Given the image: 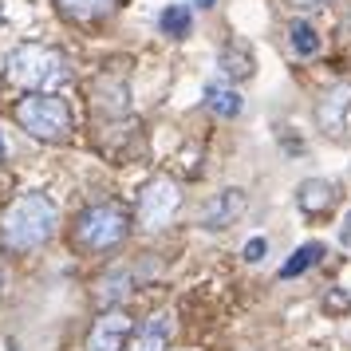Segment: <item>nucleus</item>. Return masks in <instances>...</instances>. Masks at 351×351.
Returning <instances> with one entry per match:
<instances>
[{
  "label": "nucleus",
  "mask_w": 351,
  "mask_h": 351,
  "mask_svg": "<svg viewBox=\"0 0 351 351\" xmlns=\"http://www.w3.org/2000/svg\"><path fill=\"white\" fill-rule=\"evenodd\" d=\"M60 225V209L48 193H20L0 213V245L8 253H32L48 245Z\"/></svg>",
  "instance_id": "1"
},
{
  "label": "nucleus",
  "mask_w": 351,
  "mask_h": 351,
  "mask_svg": "<svg viewBox=\"0 0 351 351\" xmlns=\"http://www.w3.org/2000/svg\"><path fill=\"white\" fill-rule=\"evenodd\" d=\"M4 75L24 91H51L67 80V60L48 44H20L4 60Z\"/></svg>",
  "instance_id": "2"
},
{
  "label": "nucleus",
  "mask_w": 351,
  "mask_h": 351,
  "mask_svg": "<svg viewBox=\"0 0 351 351\" xmlns=\"http://www.w3.org/2000/svg\"><path fill=\"white\" fill-rule=\"evenodd\" d=\"M16 123L32 138L60 143V138H67V130H71V111H67L64 99L51 95V91H28L16 103Z\"/></svg>",
  "instance_id": "3"
},
{
  "label": "nucleus",
  "mask_w": 351,
  "mask_h": 351,
  "mask_svg": "<svg viewBox=\"0 0 351 351\" xmlns=\"http://www.w3.org/2000/svg\"><path fill=\"white\" fill-rule=\"evenodd\" d=\"M127 233H130V213L119 202H99V206L83 209V217L75 221V237L91 253H107L114 245H123Z\"/></svg>",
  "instance_id": "4"
},
{
  "label": "nucleus",
  "mask_w": 351,
  "mask_h": 351,
  "mask_svg": "<svg viewBox=\"0 0 351 351\" xmlns=\"http://www.w3.org/2000/svg\"><path fill=\"white\" fill-rule=\"evenodd\" d=\"M178 209H182V186H178L174 178L158 174L138 190V225L150 229V233L166 229V225L174 221Z\"/></svg>",
  "instance_id": "5"
},
{
  "label": "nucleus",
  "mask_w": 351,
  "mask_h": 351,
  "mask_svg": "<svg viewBox=\"0 0 351 351\" xmlns=\"http://www.w3.org/2000/svg\"><path fill=\"white\" fill-rule=\"evenodd\" d=\"M348 114H351V83H332L324 99L316 103V123L324 134H332V138H343V130H348Z\"/></svg>",
  "instance_id": "6"
},
{
  "label": "nucleus",
  "mask_w": 351,
  "mask_h": 351,
  "mask_svg": "<svg viewBox=\"0 0 351 351\" xmlns=\"http://www.w3.org/2000/svg\"><path fill=\"white\" fill-rule=\"evenodd\" d=\"M127 335H130V316L123 308H107L87 335V351H123Z\"/></svg>",
  "instance_id": "7"
},
{
  "label": "nucleus",
  "mask_w": 351,
  "mask_h": 351,
  "mask_svg": "<svg viewBox=\"0 0 351 351\" xmlns=\"http://www.w3.org/2000/svg\"><path fill=\"white\" fill-rule=\"evenodd\" d=\"M174 339V312H154L130 339V351H166Z\"/></svg>",
  "instance_id": "8"
},
{
  "label": "nucleus",
  "mask_w": 351,
  "mask_h": 351,
  "mask_svg": "<svg viewBox=\"0 0 351 351\" xmlns=\"http://www.w3.org/2000/svg\"><path fill=\"white\" fill-rule=\"evenodd\" d=\"M241 209H245V190H221L202 209V225L206 229H225V225H233V217H241Z\"/></svg>",
  "instance_id": "9"
},
{
  "label": "nucleus",
  "mask_w": 351,
  "mask_h": 351,
  "mask_svg": "<svg viewBox=\"0 0 351 351\" xmlns=\"http://www.w3.org/2000/svg\"><path fill=\"white\" fill-rule=\"evenodd\" d=\"M296 202H300L304 213H324V209H332L335 206V182L308 178L300 190H296Z\"/></svg>",
  "instance_id": "10"
},
{
  "label": "nucleus",
  "mask_w": 351,
  "mask_h": 351,
  "mask_svg": "<svg viewBox=\"0 0 351 351\" xmlns=\"http://www.w3.org/2000/svg\"><path fill=\"white\" fill-rule=\"evenodd\" d=\"M206 107L213 114H221V119H237L245 111V99L233 87H225V83H206Z\"/></svg>",
  "instance_id": "11"
},
{
  "label": "nucleus",
  "mask_w": 351,
  "mask_h": 351,
  "mask_svg": "<svg viewBox=\"0 0 351 351\" xmlns=\"http://www.w3.org/2000/svg\"><path fill=\"white\" fill-rule=\"evenodd\" d=\"M319 256H324V245H319V241H308V245H300V249L292 253V261H285V269H280V276H285V280H292V276H300V272H308L312 265H316Z\"/></svg>",
  "instance_id": "12"
},
{
  "label": "nucleus",
  "mask_w": 351,
  "mask_h": 351,
  "mask_svg": "<svg viewBox=\"0 0 351 351\" xmlns=\"http://www.w3.org/2000/svg\"><path fill=\"white\" fill-rule=\"evenodd\" d=\"M56 4H60V12L67 20H95L111 8L114 0H56Z\"/></svg>",
  "instance_id": "13"
},
{
  "label": "nucleus",
  "mask_w": 351,
  "mask_h": 351,
  "mask_svg": "<svg viewBox=\"0 0 351 351\" xmlns=\"http://www.w3.org/2000/svg\"><path fill=\"white\" fill-rule=\"evenodd\" d=\"M221 71L225 75H237V80L253 75V56L245 51V44H229V48H221Z\"/></svg>",
  "instance_id": "14"
},
{
  "label": "nucleus",
  "mask_w": 351,
  "mask_h": 351,
  "mask_svg": "<svg viewBox=\"0 0 351 351\" xmlns=\"http://www.w3.org/2000/svg\"><path fill=\"white\" fill-rule=\"evenodd\" d=\"M288 36H292V48H296V56H316V51H319V36H316V28H312L308 20H292Z\"/></svg>",
  "instance_id": "15"
},
{
  "label": "nucleus",
  "mask_w": 351,
  "mask_h": 351,
  "mask_svg": "<svg viewBox=\"0 0 351 351\" xmlns=\"http://www.w3.org/2000/svg\"><path fill=\"white\" fill-rule=\"evenodd\" d=\"M158 28L166 36H174V40H182V36H190V12L182 8V4H170L166 12L158 16Z\"/></svg>",
  "instance_id": "16"
},
{
  "label": "nucleus",
  "mask_w": 351,
  "mask_h": 351,
  "mask_svg": "<svg viewBox=\"0 0 351 351\" xmlns=\"http://www.w3.org/2000/svg\"><path fill=\"white\" fill-rule=\"evenodd\" d=\"M265 253H269V241L265 237H253L249 245H245V261H261Z\"/></svg>",
  "instance_id": "17"
},
{
  "label": "nucleus",
  "mask_w": 351,
  "mask_h": 351,
  "mask_svg": "<svg viewBox=\"0 0 351 351\" xmlns=\"http://www.w3.org/2000/svg\"><path fill=\"white\" fill-rule=\"evenodd\" d=\"M324 4H328V0H292V8H300V12H316Z\"/></svg>",
  "instance_id": "18"
},
{
  "label": "nucleus",
  "mask_w": 351,
  "mask_h": 351,
  "mask_svg": "<svg viewBox=\"0 0 351 351\" xmlns=\"http://www.w3.org/2000/svg\"><path fill=\"white\" fill-rule=\"evenodd\" d=\"M193 8H209V4H213V0H190Z\"/></svg>",
  "instance_id": "19"
}]
</instances>
